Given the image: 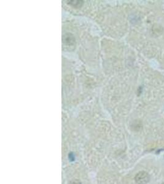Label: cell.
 I'll use <instances>...</instances> for the list:
<instances>
[{"instance_id":"3957f363","label":"cell","mask_w":164,"mask_h":184,"mask_svg":"<svg viewBox=\"0 0 164 184\" xmlns=\"http://www.w3.org/2000/svg\"><path fill=\"white\" fill-rule=\"evenodd\" d=\"M68 2H70L69 3L70 4H71L73 6H76V5L78 6L79 4H81L82 1H70Z\"/></svg>"},{"instance_id":"7a4b0ae2","label":"cell","mask_w":164,"mask_h":184,"mask_svg":"<svg viewBox=\"0 0 164 184\" xmlns=\"http://www.w3.org/2000/svg\"><path fill=\"white\" fill-rule=\"evenodd\" d=\"M74 38L70 34H67L63 36V43L67 46H71L74 44Z\"/></svg>"},{"instance_id":"5b68a950","label":"cell","mask_w":164,"mask_h":184,"mask_svg":"<svg viewBox=\"0 0 164 184\" xmlns=\"http://www.w3.org/2000/svg\"><path fill=\"white\" fill-rule=\"evenodd\" d=\"M68 157H69V158H70V160L71 161H74V155H73L72 154H70L69 155Z\"/></svg>"},{"instance_id":"277c9868","label":"cell","mask_w":164,"mask_h":184,"mask_svg":"<svg viewBox=\"0 0 164 184\" xmlns=\"http://www.w3.org/2000/svg\"><path fill=\"white\" fill-rule=\"evenodd\" d=\"M69 184H82L81 182L78 180H73L70 182Z\"/></svg>"},{"instance_id":"8992f818","label":"cell","mask_w":164,"mask_h":184,"mask_svg":"<svg viewBox=\"0 0 164 184\" xmlns=\"http://www.w3.org/2000/svg\"><path fill=\"white\" fill-rule=\"evenodd\" d=\"M162 184H164V183H162Z\"/></svg>"},{"instance_id":"6da1fadb","label":"cell","mask_w":164,"mask_h":184,"mask_svg":"<svg viewBox=\"0 0 164 184\" xmlns=\"http://www.w3.org/2000/svg\"><path fill=\"white\" fill-rule=\"evenodd\" d=\"M135 180L138 184H147L150 180V176L146 171H140L136 174Z\"/></svg>"}]
</instances>
